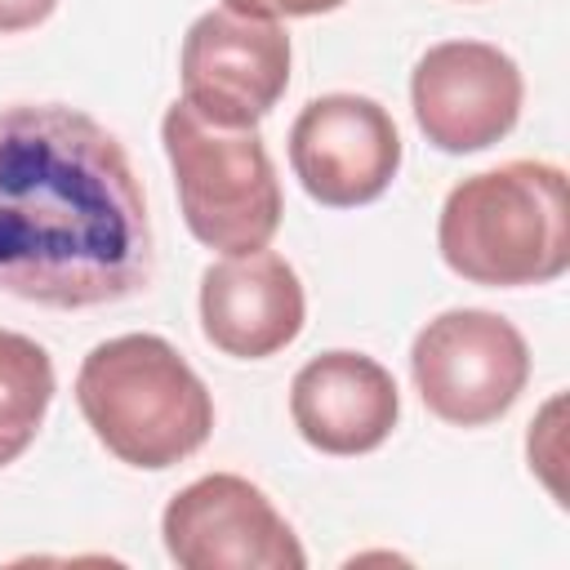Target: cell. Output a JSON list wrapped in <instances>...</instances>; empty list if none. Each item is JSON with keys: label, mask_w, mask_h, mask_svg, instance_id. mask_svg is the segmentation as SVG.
Returning <instances> with one entry per match:
<instances>
[{"label": "cell", "mask_w": 570, "mask_h": 570, "mask_svg": "<svg viewBox=\"0 0 570 570\" xmlns=\"http://www.w3.org/2000/svg\"><path fill=\"white\" fill-rule=\"evenodd\" d=\"M147 281V196L116 134L67 102L0 107V289L76 312Z\"/></svg>", "instance_id": "obj_1"}, {"label": "cell", "mask_w": 570, "mask_h": 570, "mask_svg": "<svg viewBox=\"0 0 570 570\" xmlns=\"http://www.w3.org/2000/svg\"><path fill=\"white\" fill-rule=\"evenodd\" d=\"M445 267L472 285H548L570 267V183L561 165L508 160L450 187L436 218Z\"/></svg>", "instance_id": "obj_2"}, {"label": "cell", "mask_w": 570, "mask_h": 570, "mask_svg": "<svg viewBox=\"0 0 570 570\" xmlns=\"http://www.w3.org/2000/svg\"><path fill=\"white\" fill-rule=\"evenodd\" d=\"M76 405L107 454L147 472L191 459L214 428L209 387L160 334L89 347L76 370Z\"/></svg>", "instance_id": "obj_3"}, {"label": "cell", "mask_w": 570, "mask_h": 570, "mask_svg": "<svg viewBox=\"0 0 570 570\" xmlns=\"http://www.w3.org/2000/svg\"><path fill=\"white\" fill-rule=\"evenodd\" d=\"M187 232L218 254H254L281 227V183L258 125H214L183 98L160 120Z\"/></svg>", "instance_id": "obj_4"}, {"label": "cell", "mask_w": 570, "mask_h": 570, "mask_svg": "<svg viewBox=\"0 0 570 570\" xmlns=\"http://www.w3.org/2000/svg\"><path fill=\"white\" fill-rule=\"evenodd\" d=\"M410 374L423 405L454 428L503 419L530 383V347L512 321L485 307L432 316L410 347Z\"/></svg>", "instance_id": "obj_5"}, {"label": "cell", "mask_w": 570, "mask_h": 570, "mask_svg": "<svg viewBox=\"0 0 570 570\" xmlns=\"http://www.w3.org/2000/svg\"><path fill=\"white\" fill-rule=\"evenodd\" d=\"M160 539L183 570H303L307 552L276 503L236 472L183 485L160 517Z\"/></svg>", "instance_id": "obj_6"}, {"label": "cell", "mask_w": 570, "mask_h": 570, "mask_svg": "<svg viewBox=\"0 0 570 570\" xmlns=\"http://www.w3.org/2000/svg\"><path fill=\"white\" fill-rule=\"evenodd\" d=\"M525 80L512 53L485 40H441L410 76V107L436 151H485L512 134Z\"/></svg>", "instance_id": "obj_7"}, {"label": "cell", "mask_w": 570, "mask_h": 570, "mask_svg": "<svg viewBox=\"0 0 570 570\" xmlns=\"http://www.w3.org/2000/svg\"><path fill=\"white\" fill-rule=\"evenodd\" d=\"M183 102L214 125H258L289 89V36L281 22L232 9L200 13L178 53Z\"/></svg>", "instance_id": "obj_8"}, {"label": "cell", "mask_w": 570, "mask_h": 570, "mask_svg": "<svg viewBox=\"0 0 570 570\" xmlns=\"http://www.w3.org/2000/svg\"><path fill=\"white\" fill-rule=\"evenodd\" d=\"M289 165L325 209L379 200L401 169V134L365 94H321L289 125Z\"/></svg>", "instance_id": "obj_9"}, {"label": "cell", "mask_w": 570, "mask_h": 570, "mask_svg": "<svg viewBox=\"0 0 570 570\" xmlns=\"http://www.w3.org/2000/svg\"><path fill=\"white\" fill-rule=\"evenodd\" d=\"M307 298L298 272L272 254H227L200 272V330L236 361H267L303 330Z\"/></svg>", "instance_id": "obj_10"}, {"label": "cell", "mask_w": 570, "mask_h": 570, "mask_svg": "<svg viewBox=\"0 0 570 570\" xmlns=\"http://www.w3.org/2000/svg\"><path fill=\"white\" fill-rule=\"evenodd\" d=\"M289 419L312 450L352 459L379 450L392 436L401 419V392L374 356L334 347L294 374Z\"/></svg>", "instance_id": "obj_11"}, {"label": "cell", "mask_w": 570, "mask_h": 570, "mask_svg": "<svg viewBox=\"0 0 570 570\" xmlns=\"http://www.w3.org/2000/svg\"><path fill=\"white\" fill-rule=\"evenodd\" d=\"M53 401V361L49 352L18 334L0 330V468L27 454Z\"/></svg>", "instance_id": "obj_12"}, {"label": "cell", "mask_w": 570, "mask_h": 570, "mask_svg": "<svg viewBox=\"0 0 570 570\" xmlns=\"http://www.w3.org/2000/svg\"><path fill=\"white\" fill-rule=\"evenodd\" d=\"M347 0H223V9L245 13V18H263V22H281V18H316V13H334Z\"/></svg>", "instance_id": "obj_13"}, {"label": "cell", "mask_w": 570, "mask_h": 570, "mask_svg": "<svg viewBox=\"0 0 570 570\" xmlns=\"http://www.w3.org/2000/svg\"><path fill=\"white\" fill-rule=\"evenodd\" d=\"M53 9H58V0H0V36L31 31V27H40Z\"/></svg>", "instance_id": "obj_14"}, {"label": "cell", "mask_w": 570, "mask_h": 570, "mask_svg": "<svg viewBox=\"0 0 570 570\" xmlns=\"http://www.w3.org/2000/svg\"><path fill=\"white\" fill-rule=\"evenodd\" d=\"M463 4H472V0H463Z\"/></svg>", "instance_id": "obj_15"}]
</instances>
